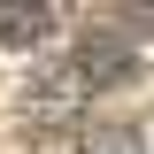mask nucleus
<instances>
[{
	"label": "nucleus",
	"instance_id": "nucleus-3",
	"mask_svg": "<svg viewBox=\"0 0 154 154\" xmlns=\"http://www.w3.org/2000/svg\"><path fill=\"white\" fill-rule=\"evenodd\" d=\"M116 38H131V46H154V8H116Z\"/></svg>",
	"mask_w": 154,
	"mask_h": 154
},
{
	"label": "nucleus",
	"instance_id": "nucleus-1",
	"mask_svg": "<svg viewBox=\"0 0 154 154\" xmlns=\"http://www.w3.org/2000/svg\"><path fill=\"white\" fill-rule=\"evenodd\" d=\"M69 77H77V93H85V100H93V93H116V85H131V77H139V46H131V38H116V31H93V38L69 54Z\"/></svg>",
	"mask_w": 154,
	"mask_h": 154
},
{
	"label": "nucleus",
	"instance_id": "nucleus-2",
	"mask_svg": "<svg viewBox=\"0 0 154 154\" xmlns=\"http://www.w3.org/2000/svg\"><path fill=\"white\" fill-rule=\"evenodd\" d=\"M54 0H0V46H16V54H31V46H46L54 38Z\"/></svg>",
	"mask_w": 154,
	"mask_h": 154
}]
</instances>
